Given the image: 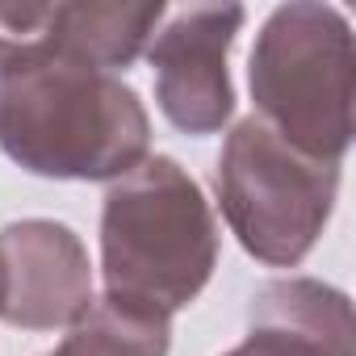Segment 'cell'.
<instances>
[{"instance_id":"1","label":"cell","mask_w":356,"mask_h":356,"mask_svg":"<svg viewBox=\"0 0 356 356\" xmlns=\"http://www.w3.org/2000/svg\"><path fill=\"white\" fill-rule=\"evenodd\" d=\"M0 151L47 181H118L147 159L151 118L122 76L34 34L0 63Z\"/></svg>"},{"instance_id":"2","label":"cell","mask_w":356,"mask_h":356,"mask_svg":"<svg viewBox=\"0 0 356 356\" xmlns=\"http://www.w3.org/2000/svg\"><path fill=\"white\" fill-rule=\"evenodd\" d=\"M218 268V222L202 185L172 155H147L109 181L101 206L105 298L172 318Z\"/></svg>"},{"instance_id":"3","label":"cell","mask_w":356,"mask_h":356,"mask_svg":"<svg viewBox=\"0 0 356 356\" xmlns=\"http://www.w3.org/2000/svg\"><path fill=\"white\" fill-rule=\"evenodd\" d=\"M256 113L273 134L310 159L343 163L352 147L356 47L335 5H277L248 55Z\"/></svg>"},{"instance_id":"4","label":"cell","mask_w":356,"mask_h":356,"mask_svg":"<svg viewBox=\"0 0 356 356\" xmlns=\"http://www.w3.org/2000/svg\"><path fill=\"white\" fill-rule=\"evenodd\" d=\"M214 193L231 235L252 260L293 268L314 252L331 222L339 163L310 159L260 118H243L218 151Z\"/></svg>"},{"instance_id":"5","label":"cell","mask_w":356,"mask_h":356,"mask_svg":"<svg viewBox=\"0 0 356 356\" xmlns=\"http://www.w3.org/2000/svg\"><path fill=\"white\" fill-rule=\"evenodd\" d=\"M243 5L181 9L147 47L159 113L193 138L218 134L235 113L231 47L243 30Z\"/></svg>"},{"instance_id":"6","label":"cell","mask_w":356,"mask_h":356,"mask_svg":"<svg viewBox=\"0 0 356 356\" xmlns=\"http://www.w3.org/2000/svg\"><path fill=\"white\" fill-rule=\"evenodd\" d=\"M0 256L9 273L5 318L22 331L76 327L92 310V264L80 235L55 218H22L0 227Z\"/></svg>"},{"instance_id":"7","label":"cell","mask_w":356,"mask_h":356,"mask_svg":"<svg viewBox=\"0 0 356 356\" xmlns=\"http://www.w3.org/2000/svg\"><path fill=\"white\" fill-rule=\"evenodd\" d=\"M163 13H168L163 0H147V5H101V0L47 5L38 42L118 76L155 38V26L163 22Z\"/></svg>"},{"instance_id":"8","label":"cell","mask_w":356,"mask_h":356,"mask_svg":"<svg viewBox=\"0 0 356 356\" xmlns=\"http://www.w3.org/2000/svg\"><path fill=\"white\" fill-rule=\"evenodd\" d=\"M248 327H273L293 339L323 348L327 356H356L352 302L343 289L323 285L314 277H281L256 289Z\"/></svg>"},{"instance_id":"9","label":"cell","mask_w":356,"mask_h":356,"mask_svg":"<svg viewBox=\"0 0 356 356\" xmlns=\"http://www.w3.org/2000/svg\"><path fill=\"white\" fill-rule=\"evenodd\" d=\"M168 343H172V318L101 298L42 356H168Z\"/></svg>"},{"instance_id":"10","label":"cell","mask_w":356,"mask_h":356,"mask_svg":"<svg viewBox=\"0 0 356 356\" xmlns=\"http://www.w3.org/2000/svg\"><path fill=\"white\" fill-rule=\"evenodd\" d=\"M222 356H327V352L306 339H293L285 331H273V327H248L243 343H235Z\"/></svg>"},{"instance_id":"11","label":"cell","mask_w":356,"mask_h":356,"mask_svg":"<svg viewBox=\"0 0 356 356\" xmlns=\"http://www.w3.org/2000/svg\"><path fill=\"white\" fill-rule=\"evenodd\" d=\"M5 302H9V273H5V256H0V314H5Z\"/></svg>"}]
</instances>
